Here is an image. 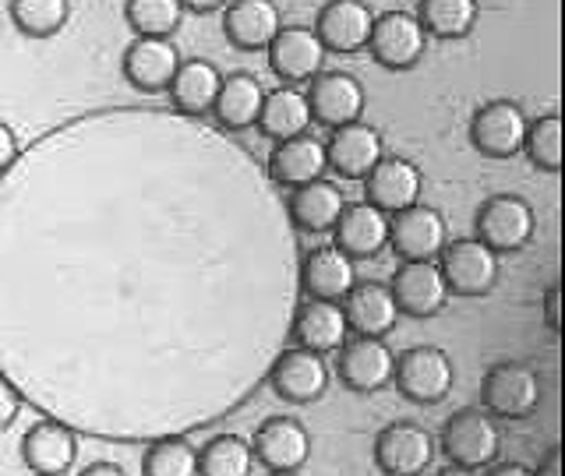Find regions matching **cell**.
<instances>
[{"label":"cell","instance_id":"obj_1","mask_svg":"<svg viewBox=\"0 0 565 476\" xmlns=\"http://www.w3.org/2000/svg\"><path fill=\"white\" fill-rule=\"evenodd\" d=\"M438 448L446 452L449 466H463L481 473L491 463H499L502 452V428L481 405H467V410L452 413L441 423V434L435 437Z\"/></svg>","mask_w":565,"mask_h":476},{"label":"cell","instance_id":"obj_2","mask_svg":"<svg viewBox=\"0 0 565 476\" xmlns=\"http://www.w3.org/2000/svg\"><path fill=\"white\" fill-rule=\"evenodd\" d=\"M541 399L544 381L523 360H499L481 381V410H488L494 420H523L537 410Z\"/></svg>","mask_w":565,"mask_h":476},{"label":"cell","instance_id":"obj_3","mask_svg":"<svg viewBox=\"0 0 565 476\" xmlns=\"http://www.w3.org/2000/svg\"><path fill=\"white\" fill-rule=\"evenodd\" d=\"M473 237L494 255H516L534 240V208L520 194H491L473 216Z\"/></svg>","mask_w":565,"mask_h":476},{"label":"cell","instance_id":"obj_4","mask_svg":"<svg viewBox=\"0 0 565 476\" xmlns=\"http://www.w3.org/2000/svg\"><path fill=\"white\" fill-rule=\"evenodd\" d=\"M393 385L399 388L403 399L417 405H438L456 385V367L452 357L438 346H411L396 357V375Z\"/></svg>","mask_w":565,"mask_h":476},{"label":"cell","instance_id":"obj_5","mask_svg":"<svg viewBox=\"0 0 565 476\" xmlns=\"http://www.w3.org/2000/svg\"><path fill=\"white\" fill-rule=\"evenodd\" d=\"M435 264L446 279L449 296H488L502 272V258L488 251L477 237L449 240Z\"/></svg>","mask_w":565,"mask_h":476},{"label":"cell","instance_id":"obj_6","mask_svg":"<svg viewBox=\"0 0 565 476\" xmlns=\"http://www.w3.org/2000/svg\"><path fill=\"white\" fill-rule=\"evenodd\" d=\"M438 441L435 434L414 420L385 423L375 437V466L385 476H424L435 463Z\"/></svg>","mask_w":565,"mask_h":476},{"label":"cell","instance_id":"obj_7","mask_svg":"<svg viewBox=\"0 0 565 476\" xmlns=\"http://www.w3.org/2000/svg\"><path fill=\"white\" fill-rule=\"evenodd\" d=\"M530 117L520 102L491 99L481 102L470 117V145L488 159H512L523 152Z\"/></svg>","mask_w":565,"mask_h":476},{"label":"cell","instance_id":"obj_8","mask_svg":"<svg viewBox=\"0 0 565 476\" xmlns=\"http://www.w3.org/2000/svg\"><path fill=\"white\" fill-rule=\"evenodd\" d=\"M367 53H371V61L385 71H414L424 61V53H428V35H424L417 14L385 11V14H375Z\"/></svg>","mask_w":565,"mask_h":476},{"label":"cell","instance_id":"obj_9","mask_svg":"<svg viewBox=\"0 0 565 476\" xmlns=\"http://www.w3.org/2000/svg\"><path fill=\"white\" fill-rule=\"evenodd\" d=\"M305 93H308V106H311V123L340 131L347 123L364 120L367 93H364L361 78L350 75V71H322Z\"/></svg>","mask_w":565,"mask_h":476},{"label":"cell","instance_id":"obj_10","mask_svg":"<svg viewBox=\"0 0 565 476\" xmlns=\"http://www.w3.org/2000/svg\"><path fill=\"white\" fill-rule=\"evenodd\" d=\"M446 244H449V226L435 205L417 202L396 212V216H388V247L403 261H438Z\"/></svg>","mask_w":565,"mask_h":476},{"label":"cell","instance_id":"obj_11","mask_svg":"<svg viewBox=\"0 0 565 476\" xmlns=\"http://www.w3.org/2000/svg\"><path fill=\"white\" fill-rule=\"evenodd\" d=\"M265 57H269V67L273 75L282 82V85H311L318 75L326 71V46L322 40L315 35L311 25H282L276 32V40L265 50Z\"/></svg>","mask_w":565,"mask_h":476},{"label":"cell","instance_id":"obj_12","mask_svg":"<svg viewBox=\"0 0 565 476\" xmlns=\"http://www.w3.org/2000/svg\"><path fill=\"white\" fill-rule=\"evenodd\" d=\"M340 381L350 392L375 396L393 385L396 375V353L385 339H367V335H350L340 349Z\"/></svg>","mask_w":565,"mask_h":476},{"label":"cell","instance_id":"obj_13","mask_svg":"<svg viewBox=\"0 0 565 476\" xmlns=\"http://www.w3.org/2000/svg\"><path fill=\"white\" fill-rule=\"evenodd\" d=\"M332 370L326 364V357H318L311 349H287L279 353V360L269 370V385L273 392L290 402V405H311L329 392Z\"/></svg>","mask_w":565,"mask_h":476},{"label":"cell","instance_id":"obj_14","mask_svg":"<svg viewBox=\"0 0 565 476\" xmlns=\"http://www.w3.org/2000/svg\"><path fill=\"white\" fill-rule=\"evenodd\" d=\"M255 463L269 473H300L311 458V431L297 416H269L255 431Z\"/></svg>","mask_w":565,"mask_h":476},{"label":"cell","instance_id":"obj_15","mask_svg":"<svg viewBox=\"0 0 565 476\" xmlns=\"http://www.w3.org/2000/svg\"><path fill=\"white\" fill-rule=\"evenodd\" d=\"M181 50L173 40H131L124 50V82H128L135 93L141 96H159L170 93V82L181 67Z\"/></svg>","mask_w":565,"mask_h":476},{"label":"cell","instance_id":"obj_16","mask_svg":"<svg viewBox=\"0 0 565 476\" xmlns=\"http://www.w3.org/2000/svg\"><path fill=\"white\" fill-rule=\"evenodd\" d=\"M388 290H393L399 317L406 314L424 322V317H438L449 304V286L435 261H403Z\"/></svg>","mask_w":565,"mask_h":476},{"label":"cell","instance_id":"obj_17","mask_svg":"<svg viewBox=\"0 0 565 476\" xmlns=\"http://www.w3.org/2000/svg\"><path fill=\"white\" fill-rule=\"evenodd\" d=\"M326 159H329V170L340 173L343 181H364V176L385 159V138L375 123H367V120L347 123V128L329 134Z\"/></svg>","mask_w":565,"mask_h":476},{"label":"cell","instance_id":"obj_18","mask_svg":"<svg viewBox=\"0 0 565 476\" xmlns=\"http://www.w3.org/2000/svg\"><path fill=\"white\" fill-rule=\"evenodd\" d=\"M420 191H424V173L414 159H403V155H385L382 163L364 176V194H367L364 202L385 212V216H396V212L417 205Z\"/></svg>","mask_w":565,"mask_h":476},{"label":"cell","instance_id":"obj_19","mask_svg":"<svg viewBox=\"0 0 565 476\" xmlns=\"http://www.w3.org/2000/svg\"><path fill=\"white\" fill-rule=\"evenodd\" d=\"M22 458L40 476H64L78 463V434L64 420H40L22 437Z\"/></svg>","mask_w":565,"mask_h":476},{"label":"cell","instance_id":"obj_20","mask_svg":"<svg viewBox=\"0 0 565 476\" xmlns=\"http://www.w3.org/2000/svg\"><path fill=\"white\" fill-rule=\"evenodd\" d=\"M358 282V261H350L340 247L322 244L300 258V290L305 300H332L343 304V296Z\"/></svg>","mask_w":565,"mask_h":476},{"label":"cell","instance_id":"obj_21","mask_svg":"<svg viewBox=\"0 0 565 476\" xmlns=\"http://www.w3.org/2000/svg\"><path fill=\"white\" fill-rule=\"evenodd\" d=\"M371 29H375V11L364 0H329L315 22V35L322 40L326 53L367 50Z\"/></svg>","mask_w":565,"mask_h":476},{"label":"cell","instance_id":"obj_22","mask_svg":"<svg viewBox=\"0 0 565 476\" xmlns=\"http://www.w3.org/2000/svg\"><path fill=\"white\" fill-rule=\"evenodd\" d=\"M343 314L350 335H367V339H385L399 322L393 290H388V282H375V279L353 282V290L343 296Z\"/></svg>","mask_w":565,"mask_h":476},{"label":"cell","instance_id":"obj_23","mask_svg":"<svg viewBox=\"0 0 565 476\" xmlns=\"http://www.w3.org/2000/svg\"><path fill=\"white\" fill-rule=\"evenodd\" d=\"M290 335H294L297 349H311L318 357L340 353L343 343L350 339L343 304H332V300H305L294 314Z\"/></svg>","mask_w":565,"mask_h":476},{"label":"cell","instance_id":"obj_24","mask_svg":"<svg viewBox=\"0 0 565 476\" xmlns=\"http://www.w3.org/2000/svg\"><path fill=\"white\" fill-rule=\"evenodd\" d=\"M332 247H340L350 261L379 258L388 247V216L367 202H347L332 229Z\"/></svg>","mask_w":565,"mask_h":476},{"label":"cell","instance_id":"obj_25","mask_svg":"<svg viewBox=\"0 0 565 476\" xmlns=\"http://www.w3.org/2000/svg\"><path fill=\"white\" fill-rule=\"evenodd\" d=\"M329 173V159H326V141L322 138H290L279 141L269 152V176L287 191H297L305 184L322 181Z\"/></svg>","mask_w":565,"mask_h":476},{"label":"cell","instance_id":"obj_26","mask_svg":"<svg viewBox=\"0 0 565 476\" xmlns=\"http://www.w3.org/2000/svg\"><path fill=\"white\" fill-rule=\"evenodd\" d=\"M279 29L282 14L276 0H234V4L223 8V32L237 50H269Z\"/></svg>","mask_w":565,"mask_h":476},{"label":"cell","instance_id":"obj_27","mask_svg":"<svg viewBox=\"0 0 565 476\" xmlns=\"http://www.w3.org/2000/svg\"><path fill=\"white\" fill-rule=\"evenodd\" d=\"M347 208V194L335 181H315V184H305L290 191L287 198V212H290V223L297 229H305V234H332L335 223H340Z\"/></svg>","mask_w":565,"mask_h":476},{"label":"cell","instance_id":"obj_28","mask_svg":"<svg viewBox=\"0 0 565 476\" xmlns=\"http://www.w3.org/2000/svg\"><path fill=\"white\" fill-rule=\"evenodd\" d=\"M262 102H265V88L252 71H230V75H223L212 117H216L223 131H247L258 128Z\"/></svg>","mask_w":565,"mask_h":476},{"label":"cell","instance_id":"obj_29","mask_svg":"<svg viewBox=\"0 0 565 476\" xmlns=\"http://www.w3.org/2000/svg\"><path fill=\"white\" fill-rule=\"evenodd\" d=\"M258 131L265 138H273V145H279V141H290V138L311 134V106H308L305 88L279 85V88H273V93H265Z\"/></svg>","mask_w":565,"mask_h":476},{"label":"cell","instance_id":"obj_30","mask_svg":"<svg viewBox=\"0 0 565 476\" xmlns=\"http://www.w3.org/2000/svg\"><path fill=\"white\" fill-rule=\"evenodd\" d=\"M223 85V71L205 57H188L170 82V102L188 117H209Z\"/></svg>","mask_w":565,"mask_h":476},{"label":"cell","instance_id":"obj_31","mask_svg":"<svg viewBox=\"0 0 565 476\" xmlns=\"http://www.w3.org/2000/svg\"><path fill=\"white\" fill-rule=\"evenodd\" d=\"M477 0H420L417 22L428 40H467L477 25Z\"/></svg>","mask_w":565,"mask_h":476},{"label":"cell","instance_id":"obj_32","mask_svg":"<svg viewBox=\"0 0 565 476\" xmlns=\"http://www.w3.org/2000/svg\"><path fill=\"white\" fill-rule=\"evenodd\" d=\"M184 0H128L124 22L131 25L135 40H173V32L184 25Z\"/></svg>","mask_w":565,"mask_h":476},{"label":"cell","instance_id":"obj_33","mask_svg":"<svg viewBox=\"0 0 565 476\" xmlns=\"http://www.w3.org/2000/svg\"><path fill=\"white\" fill-rule=\"evenodd\" d=\"M199 476H255V448L241 434H216L199 448Z\"/></svg>","mask_w":565,"mask_h":476},{"label":"cell","instance_id":"obj_34","mask_svg":"<svg viewBox=\"0 0 565 476\" xmlns=\"http://www.w3.org/2000/svg\"><path fill=\"white\" fill-rule=\"evenodd\" d=\"M8 14L11 25L29 40H53V35L64 32L71 4L67 0H11Z\"/></svg>","mask_w":565,"mask_h":476},{"label":"cell","instance_id":"obj_35","mask_svg":"<svg viewBox=\"0 0 565 476\" xmlns=\"http://www.w3.org/2000/svg\"><path fill=\"white\" fill-rule=\"evenodd\" d=\"M141 476H199V448L188 437H159L141 458Z\"/></svg>","mask_w":565,"mask_h":476},{"label":"cell","instance_id":"obj_36","mask_svg":"<svg viewBox=\"0 0 565 476\" xmlns=\"http://www.w3.org/2000/svg\"><path fill=\"white\" fill-rule=\"evenodd\" d=\"M523 152L537 170L558 173L562 170V117L558 113H544L537 120H530Z\"/></svg>","mask_w":565,"mask_h":476},{"label":"cell","instance_id":"obj_37","mask_svg":"<svg viewBox=\"0 0 565 476\" xmlns=\"http://www.w3.org/2000/svg\"><path fill=\"white\" fill-rule=\"evenodd\" d=\"M25 410V392L8 375H0V431H8L11 423Z\"/></svg>","mask_w":565,"mask_h":476},{"label":"cell","instance_id":"obj_38","mask_svg":"<svg viewBox=\"0 0 565 476\" xmlns=\"http://www.w3.org/2000/svg\"><path fill=\"white\" fill-rule=\"evenodd\" d=\"M18 159H22V138L8 120H0V176H4Z\"/></svg>","mask_w":565,"mask_h":476},{"label":"cell","instance_id":"obj_39","mask_svg":"<svg viewBox=\"0 0 565 476\" xmlns=\"http://www.w3.org/2000/svg\"><path fill=\"white\" fill-rule=\"evenodd\" d=\"M534 476H562V452H558V445H552V448L544 452V458L537 463Z\"/></svg>","mask_w":565,"mask_h":476},{"label":"cell","instance_id":"obj_40","mask_svg":"<svg viewBox=\"0 0 565 476\" xmlns=\"http://www.w3.org/2000/svg\"><path fill=\"white\" fill-rule=\"evenodd\" d=\"M484 476H534V469L523 463H491Z\"/></svg>","mask_w":565,"mask_h":476},{"label":"cell","instance_id":"obj_41","mask_svg":"<svg viewBox=\"0 0 565 476\" xmlns=\"http://www.w3.org/2000/svg\"><path fill=\"white\" fill-rule=\"evenodd\" d=\"M544 322L552 332H558V286L544 293Z\"/></svg>","mask_w":565,"mask_h":476},{"label":"cell","instance_id":"obj_42","mask_svg":"<svg viewBox=\"0 0 565 476\" xmlns=\"http://www.w3.org/2000/svg\"><path fill=\"white\" fill-rule=\"evenodd\" d=\"M78 476H128V473H124L117 463H106V458H99V463L82 466V473H78Z\"/></svg>","mask_w":565,"mask_h":476},{"label":"cell","instance_id":"obj_43","mask_svg":"<svg viewBox=\"0 0 565 476\" xmlns=\"http://www.w3.org/2000/svg\"><path fill=\"white\" fill-rule=\"evenodd\" d=\"M435 476H481V473H473V469H463V466H446V469H438Z\"/></svg>","mask_w":565,"mask_h":476},{"label":"cell","instance_id":"obj_44","mask_svg":"<svg viewBox=\"0 0 565 476\" xmlns=\"http://www.w3.org/2000/svg\"><path fill=\"white\" fill-rule=\"evenodd\" d=\"M269 476H300V473H269Z\"/></svg>","mask_w":565,"mask_h":476}]
</instances>
